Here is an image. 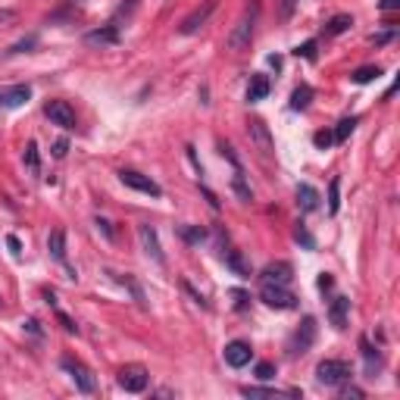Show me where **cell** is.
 <instances>
[{
	"label": "cell",
	"mask_w": 400,
	"mask_h": 400,
	"mask_svg": "<svg viewBox=\"0 0 400 400\" xmlns=\"http://www.w3.org/2000/svg\"><path fill=\"white\" fill-rule=\"evenodd\" d=\"M257 16H260V3L253 0L251 7L241 13V19L235 22V28L229 32V50H244V48H251V41H253V25H257Z\"/></svg>",
	"instance_id": "6da1fadb"
},
{
	"label": "cell",
	"mask_w": 400,
	"mask_h": 400,
	"mask_svg": "<svg viewBox=\"0 0 400 400\" xmlns=\"http://www.w3.org/2000/svg\"><path fill=\"white\" fill-rule=\"evenodd\" d=\"M350 366H347L344 359H322L316 366V379L322 381V385H344L347 379H350Z\"/></svg>",
	"instance_id": "7a4b0ae2"
},
{
	"label": "cell",
	"mask_w": 400,
	"mask_h": 400,
	"mask_svg": "<svg viewBox=\"0 0 400 400\" xmlns=\"http://www.w3.org/2000/svg\"><path fill=\"white\" fill-rule=\"evenodd\" d=\"M313 341H316V319L306 316L304 322H300L297 332L291 335V341H288V353H291V357H304L313 347Z\"/></svg>",
	"instance_id": "3957f363"
},
{
	"label": "cell",
	"mask_w": 400,
	"mask_h": 400,
	"mask_svg": "<svg viewBox=\"0 0 400 400\" xmlns=\"http://www.w3.org/2000/svg\"><path fill=\"white\" fill-rule=\"evenodd\" d=\"M260 297H263V304L272 306V310H294V306H297V297L288 291V285H263Z\"/></svg>",
	"instance_id": "277c9868"
},
{
	"label": "cell",
	"mask_w": 400,
	"mask_h": 400,
	"mask_svg": "<svg viewBox=\"0 0 400 400\" xmlns=\"http://www.w3.org/2000/svg\"><path fill=\"white\" fill-rule=\"evenodd\" d=\"M119 182L125 185V188H135L141 191V194H150V197H163V188L154 182L150 176H141V172L135 169H119Z\"/></svg>",
	"instance_id": "5b68a950"
},
{
	"label": "cell",
	"mask_w": 400,
	"mask_h": 400,
	"mask_svg": "<svg viewBox=\"0 0 400 400\" xmlns=\"http://www.w3.org/2000/svg\"><path fill=\"white\" fill-rule=\"evenodd\" d=\"M60 366L66 369L69 375H72V381H75V388H78V391L82 394H94V375L88 372V369L82 366V363H78V359H72V357H63L60 359Z\"/></svg>",
	"instance_id": "8992f818"
},
{
	"label": "cell",
	"mask_w": 400,
	"mask_h": 400,
	"mask_svg": "<svg viewBox=\"0 0 400 400\" xmlns=\"http://www.w3.org/2000/svg\"><path fill=\"white\" fill-rule=\"evenodd\" d=\"M213 13H216V0H204V3H200V7H197L194 13L185 16L182 25H178V32H182V34H194V32H200V28L207 25V19H210Z\"/></svg>",
	"instance_id": "52a82bcc"
},
{
	"label": "cell",
	"mask_w": 400,
	"mask_h": 400,
	"mask_svg": "<svg viewBox=\"0 0 400 400\" xmlns=\"http://www.w3.org/2000/svg\"><path fill=\"white\" fill-rule=\"evenodd\" d=\"M44 116H48L54 125L66 129V131L75 129V109L69 107L66 101H48V103H44Z\"/></svg>",
	"instance_id": "ba28073f"
},
{
	"label": "cell",
	"mask_w": 400,
	"mask_h": 400,
	"mask_svg": "<svg viewBox=\"0 0 400 400\" xmlns=\"http://www.w3.org/2000/svg\"><path fill=\"white\" fill-rule=\"evenodd\" d=\"M119 388L129 394H141L147 391V369L144 366H125L119 369Z\"/></svg>",
	"instance_id": "9c48e42d"
},
{
	"label": "cell",
	"mask_w": 400,
	"mask_h": 400,
	"mask_svg": "<svg viewBox=\"0 0 400 400\" xmlns=\"http://www.w3.org/2000/svg\"><path fill=\"white\" fill-rule=\"evenodd\" d=\"M138 241H141V251L147 253V257L154 260L156 266H166V257H163V251H160V238H156V229H150V225H138Z\"/></svg>",
	"instance_id": "30bf717a"
},
{
	"label": "cell",
	"mask_w": 400,
	"mask_h": 400,
	"mask_svg": "<svg viewBox=\"0 0 400 400\" xmlns=\"http://www.w3.org/2000/svg\"><path fill=\"white\" fill-rule=\"evenodd\" d=\"M251 359H253V350L247 341H231V344H225V363L231 369H244Z\"/></svg>",
	"instance_id": "8fae6325"
},
{
	"label": "cell",
	"mask_w": 400,
	"mask_h": 400,
	"mask_svg": "<svg viewBox=\"0 0 400 400\" xmlns=\"http://www.w3.org/2000/svg\"><path fill=\"white\" fill-rule=\"evenodd\" d=\"M291 275H294L291 263L278 260V263H269V266H266L263 275H260V282H263V285H288V282H291Z\"/></svg>",
	"instance_id": "7c38bea8"
},
{
	"label": "cell",
	"mask_w": 400,
	"mask_h": 400,
	"mask_svg": "<svg viewBox=\"0 0 400 400\" xmlns=\"http://www.w3.org/2000/svg\"><path fill=\"white\" fill-rule=\"evenodd\" d=\"M32 97V88L28 85H10V88H0V107L3 109H16L22 103H28Z\"/></svg>",
	"instance_id": "4fadbf2b"
},
{
	"label": "cell",
	"mask_w": 400,
	"mask_h": 400,
	"mask_svg": "<svg viewBox=\"0 0 400 400\" xmlns=\"http://www.w3.org/2000/svg\"><path fill=\"white\" fill-rule=\"evenodd\" d=\"M247 131H251V138L257 141V147H260V154H263V156H269L272 150H275L272 135H269V129H266L263 119H251V123H247Z\"/></svg>",
	"instance_id": "5bb4252c"
},
{
	"label": "cell",
	"mask_w": 400,
	"mask_h": 400,
	"mask_svg": "<svg viewBox=\"0 0 400 400\" xmlns=\"http://www.w3.org/2000/svg\"><path fill=\"white\" fill-rule=\"evenodd\" d=\"M222 260H225V266H229V269L235 272L238 278H251L253 275V269H251V263H247V257L241 251H235V247H231V251H225Z\"/></svg>",
	"instance_id": "9a60e30c"
},
{
	"label": "cell",
	"mask_w": 400,
	"mask_h": 400,
	"mask_svg": "<svg viewBox=\"0 0 400 400\" xmlns=\"http://www.w3.org/2000/svg\"><path fill=\"white\" fill-rule=\"evenodd\" d=\"M347 313H350V300L347 297H335L328 306V319H332L335 328H347Z\"/></svg>",
	"instance_id": "2e32d148"
},
{
	"label": "cell",
	"mask_w": 400,
	"mask_h": 400,
	"mask_svg": "<svg viewBox=\"0 0 400 400\" xmlns=\"http://www.w3.org/2000/svg\"><path fill=\"white\" fill-rule=\"evenodd\" d=\"M85 41H88V44H116V41H119V25L94 28V32L85 34Z\"/></svg>",
	"instance_id": "e0dca14e"
},
{
	"label": "cell",
	"mask_w": 400,
	"mask_h": 400,
	"mask_svg": "<svg viewBox=\"0 0 400 400\" xmlns=\"http://www.w3.org/2000/svg\"><path fill=\"white\" fill-rule=\"evenodd\" d=\"M297 207L304 213H313L319 207V191L313 185H297Z\"/></svg>",
	"instance_id": "ac0fdd59"
},
{
	"label": "cell",
	"mask_w": 400,
	"mask_h": 400,
	"mask_svg": "<svg viewBox=\"0 0 400 400\" xmlns=\"http://www.w3.org/2000/svg\"><path fill=\"white\" fill-rule=\"evenodd\" d=\"M359 350H363V359H366V372L375 379V372H379V369H381V353L375 350V347L369 344L366 338H359Z\"/></svg>",
	"instance_id": "d6986e66"
},
{
	"label": "cell",
	"mask_w": 400,
	"mask_h": 400,
	"mask_svg": "<svg viewBox=\"0 0 400 400\" xmlns=\"http://www.w3.org/2000/svg\"><path fill=\"white\" fill-rule=\"evenodd\" d=\"M109 275H113V278H116V282H119V285H123V288H129V291H131V297L138 300V306H147V297H144V288L138 285L135 278H131V275H123V272H113V269H109Z\"/></svg>",
	"instance_id": "ffe728a7"
},
{
	"label": "cell",
	"mask_w": 400,
	"mask_h": 400,
	"mask_svg": "<svg viewBox=\"0 0 400 400\" xmlns=\"http://www.w3.org/2000/svg\"><path fill=\"white\" fill-rule=\"evenodd\" d=\"M48 251H50V257H54L56 263H66V235H63L60 229L50 231V238H48Z\"/></svg>",
	"instance_id": "44dd1931"
},
{
	"label": "cell",
	"mask_w": 400,
	"mask_h": 400,
	"mask_svg": "<svg viewBox=\"0 0 400 400\" xmlns=\"http://www.w3.org/2000/svg\"><path fill=\"white\" fill-rule=\"evenodd\" d=\"M269 78H266V75H253L251 78V88H247V101L251 103H257V101H263L266 94H269Z\"/></svg>",
	"instance_id": "7402d4cb"
},
{
	"label": "cell",
	"mask_w": 400,
	"mask_h": 400,
	"mask_svg": "<svg viewBox=\"0 0 400 400\" xmlns=\"http://www.w3.org/2000/svg\"><path fill=\"white\" fill-rule=\"evenodd\" d=\"M241 394H244V397H278V394H285V391H275V388H253V385H247V388H241ZM288 394H291V397H300V388H288Z\"/></svg>",
	"instance_id": "603a6c76"
},
{
	"label": "cell",
	"mask_w": 400,
	"mask_h": 400,
	"mask_svg": "<svg viewBox=\"0 0 400 400\" xmlns=\"http://www.w3.org/2000/svg\"><path fill=\"white\" fill-rule=\"evenodd\" d=\"M353 25V19L347 13H338V16H332V19L326 22V38H335V34H341V32H347V28Z\"/></svg>",
	"instance_id": "cb8c5ba5"
},
{
	"label": "cell",
	"mask_w": 400,
	"mask_h": 400,
	"mask_svg": "<svg viewBox=\"0 0 400 400\" xmlns=\"http://www.w3.org/2000/svg\"><path fill=\"white\" fill-rule=\"evenodd\" d=\"M310 101H313V88L310 85H300V88H294V94H291V109H306Z\"/></svg>",
	"instance_id": "d4e9b609"
},
{
	"label": "cell",
	"mask_w": 400,
	"mask_h": 400,
	"mask_svg": "<svg viewBox=\"0 0 400 400\" xmlns=\"http://www.w3.org/2000/svg\"><path fill=\"white\" fill-rule=\"evenodd\" d=\"M379 75H381V69H379V66H359L357 72H350V82L366 85V82H372V78H379Z\"/></svg>",
	"instance_id": "484cf974"
},
{
	"label": "cell",
	"mask_w": 400,
	"mask_h": 400,
	"mask_svg": "<svg viewBox=\"0 0 400 400\" xmlns=\"http://www.w3.org/2000/svg\"><path fill=\"white\" fill-rule=\"evenodd\" d=\"M22 156H25V166H28V169H32L34 176H38V172H41V160H38V144L28 141V144H25V154H22Z\"/></svg>",
	"instance_id": "4316f807"
},
{
	"label": "cell",
	"mask_w": 400,
	"mask_h": 400,
	"mask_svg": "<svg viewBox=\"0 0 400 400\" xmlns=\"http://www.w3.org/2000/svg\"><path fill=\"white\" fill-rule=\"evenodd\" d=\"M341 207V178H332V185H328V213H338Z\"/></svg>",
	"instance_id": "83f0119b"
},
{
	"label": "cell",
	"mask_w": 400,
	"mask_h": 400,
	"mask_svg": "<svg viewBox=\"0 0 400 400\" xmlns=\"http://www.w3.org/2000/svg\"><path fill=\"white\" fill-rule=\"evenodd\" d=\"M353 129H357V119H353V116H350V119H341V123H338V129H335V141H347V138H350L353 135Z\"/></svg>",
	"instance_id": "f1b7e54d"
},
{
	"label": "cell",
	"mask_w": 400,
	"mask_h": 400,
	"mask_svg": "<svg viewBox=\"0 0 400 400\" xmlns=\"http://www.w3.org/2000/svg\"><path fill=\"white\" fill-rule=\"evenodd\" d=\"M182 238L188 244H200V241H207V229H200V225H185Z\"/></svg>",
	"instance_id": "f546056e"
},
{
	"label": "cell",
	"mask_w": 400,
	"mask_h": 400,
	"mask_svg": "<svg viewBox=\"0 0 400 400\" xmlns=\"http://www.w3.org/2000/svg\"><path fill=\"white\" fill-rule=\"evenodd\" d=\"M294 238H297V241L306 247V251H313V247H316V241H313V235H310V231H306V225H304V222H297V225H294Z\"/></svg>",
	"instance_id": "4dcf8cb0"
},
{
	"label": "cell",
	"mask_w": 400,
	"mask_h": 400,
	"mask_svg": "<svg viewBox=\"0 0 400 400\" xmlns=\"http://www.w3.org/2000/svg\"><path fill=\"white\" fill-rule=\"evenodd\" d=\"M257 379L260 381H272V379H275V366H272V363H257Z\"/></svg>",
	"instance_id": "1f68e13d"
},
{
	"label": "cell",
	"mask_w": 400,
	"mask_h": 400,
	"mask_svg": "<svg viewBox=\"0 0 400 400\" xmlns=\"http://www.w3.org/2000/svg\"><path fill=\"white\" fill-rule=\"evenodd\" d=\"M135 7H138V0H123L119 10H116V22L123 19V16H131V13H135ZM116 22H113V25H116Z\"/></svg>",
	"instance_id": "d6a6232c"
},
{
	"label": "cell",
	"mask_w": 400,
	"mask_h": 400,
	"mask_svg": "<svg viewBox=\"0 0 400 400\" xmlns=\"http://www.w3.org/2000/svg\"><path fill=\"white\" fill-rule=\"evenodd\" d=\"M297 56H304V60H316V41H306V44H300L297 50H294Z\"/></svg>",
	"instance_id": "836d02e7"
},
{
	"label": "cell",
	"mask_w": 400,
	"mask_h": 400,
	"mask_svg": "<svg viewBox=\"0 0 400 400\" xmlns=\"http://www.w3.org/2000/svg\"><path fill=\"white\" fill-rule=\"evenodd\" d=\"M332 141H335L332 131H316V135H313V144H316V147H322V150H326Z\"/></svg>",
	"instance_id": "e575fe53"
},
{
	"label": "cell",
	"mask_w": 400,
	"mask_h": 400,
	"mask_svg": "<svg viewBox=\"0 0 400 400\" xmlns=\"http://www.w3.org/2000/svg\"><path fill=\"white\" fill-rule=\"evenodd\" d=\"M300 0H282V19H291L294 10H297Z\"/></svg>",
	"instance_id": "d590c367"
},
{
	"label": "cell",
	"mask_w": 400,
	"mask_h": 400,
	"mask_svg": "<svg viewBox=\"0 0 400 400\" xmlns=\"http://www.w3.org/2000/svg\"><path fill=\"white\" fill-rule=\"evenodd\" d=\"M231 297H235V310H241V313L247 310V300H251V297H247L244 291H231Z\"/></svg>",
	"instance_id": "8d00e7d4"
},
{
	"label": "cell",
	"mask_w": 400,
	"mask_h": 400,
	"mask_svg": "<svg viewBox=\"0 0 400 400\" xmlns=\"http://www.w3.org/2000/svg\"><path fill=\"white\" fill-rule=\"evenodd\" d=\"M38 41V38H25V41H19V44H13V50H10V54H25L28 48H32V44Z\"/></svg>",
	"instance_id": "74e56055"
},
{
	"label": "cell",
	"mask_w": 400,
	"mask_h": 400,
	"mask_svg": "<svg viewBox=\"0 0 400 400\" xmlns=\"http://www.w3.org/2000/svg\"><path fill=\"white\" fill-rule=\"evenodd\" d=\"M235 191H238V194H241V200H251V191L244 188V182H241V176L235 178Z\"/></svg>",
	"instance_id": "f35d334b"
},
{
	"label": "cell",
	"mask_w": 400,
	"mask_h": 400,
	"mask_svg": "<svg viewBox=\"0 0 400 400\" xmlns=\"http://www.w3.org/2000/svg\"><path fill=\"white\" fill-rule=\"evenodd\" d=\"M381 10H385V13H394V10H400V0H381Z\"/></svg>",
	"instance_id": "ab89813d"
},
{
	"label": "cell",
	"mask_w": 400,
	"mask_h": 400,
	"mask_svg": "<svg viewBox=\"0 0 400 400\" xmlns=\"http://www.w3.org/2000/svg\"><path fill=\"white\" fill-rule=\"evenodd\" d=\"M341 397H344V400H350V397H363V391H359V388H344V391H341Z\"/></svg>",
	"instance_id": "60d3db41"
},
{
	"label": "cell",
	"mask_w": 400,
	"mask_h": 400,
	"mask_svg": "<svg viewBox=\"0 0 400 400\" xmlns=\"http://www.w3.org/2000/svg\"><path fill=\"white\" fill-rule=\"evenodd\" d=\"M94 225H97V229H101V231H103V235H107V238H113V229H109V222H107V219H97Z\"/></svg>",
	"instance_id": "b9f144b4"
},
{
	"label": "cell",
	"mask_w": 400,
	"mask_h": 400,
	"mask_svg": "<svg viewBox=\"0 0 400 400\" xmlns=\"http://www.w3.org/2000/svg\"><path fill=\"white\" fill-rule=\"evenodd\" d=\"M391 38H394V32H385V34H375L372 41H375V44H388V41H391Z\"/></svg>",
	"instance_id": "7bdbcfd3"
},
{
	"label": "cell",
	"mask_w": 400,
	"mask_h": 400,
	"mask_svg": "<svg viewBox=\"0 0 400 400\" xmlns=\"http://www.w3.org/2000/svg\"><path fill=\"white\" fill-rule=\"evenodd\" d=\"M54 156H66V141H56L54 144Z\"/></svg>",
	"instance_id": "ee69618b"
},
{
	"label": "cell",
	"mask_w": 400,
	"mask_h": 400,
	"mask_svg": "<svg viewBox=\"0 0 400 400\" xmlns=\"http://www.w3.org/2000/svg\"><path fill=\"white\" fill-rule=\"evenodd\" d=\"M7 244H10V251H13V253H19V238H16V235L7 238Z\"/></svg>",
	"instance_id": "f6af8a7d"
},
{
	"label": "cell",
	"mask_w": 400,
	"mask_h": 400,
	"mask_svg": "<svg viewBox=\"0 0 400 400\" xmlns=\"http://www.w3.org/2000/svg\"><path fill=\"white\" fill-rule=\"evenodd\" d=\"M319 288H322V291H326V288H332V278L322 275V278H319Z\"/></svg>",
	"instance_id": "bcb514c9"
}]
</instances>
